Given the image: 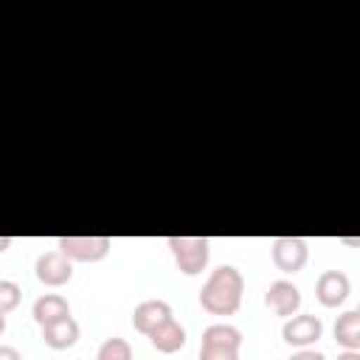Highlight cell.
<instances>
[{
  "label": "cell",
  "mask_w": 360,
  "mask_h": 360,
  "mask_svg": "<svg viewBox=\"0 0 360 360\" xmlns=\"http://www.w3.org/2000/svg\"><path fill=\"white\" fill-rule=\"evenodd\" d=\"M149 340H152V346L158 349V352H163V354H174L177 349H183L186 346V329L174 321V318H169L166 323H160L152 335H146Z\"/></svg>",
  "instance_id": "13"
},
{
  "label": "cell",
  "mask_w": 360,
  "mask_h": 360,
  "mask_svg": "<svg viewBox=\"0 0 360 360\" xmlns=\"http://www.w3.org/2000/svg\"><path fill=\"white\" fill-rule=\"evenodd\" d=\"M338 360H360V352H343V354H338Z\"/></svg>",
  "instance_id": "19"
},
{
  "label": "cell",
  "mask_w": 360,
  "mask_h": 360,
  "mask_svg": "<svg viewBox=\"0 0 360 360\" xmlns=\"http://www.w3.org/2000/svg\"><path fill=\"white\" fill-rule=\"evenodd\" d=\"M0 360H22V354L14 346H0Z\"/></svg>",
  "instance_id": "18"
},
{
  "label": "cell",
  "mask_w": 360,
  "mask_h": 360,
  "mask_svg": "<svg viewBox=\"0 0 360 360\" xmlns=\"http://www.w3.org/2000/svg\"><path fill=\"white\" fill-rule=\"evenodd\" d=\"M110 236H59L56 248L70 262H101L110 253Z\"/></svg>",
  "instance_id": "4"
},
{
  "label": "cell",
  "mask_w": 360,
  "mask_h": 360,
  "mask_svg": "<svg viewBox=\"0 0 360 360\" xmlns=\"http://www.w3.org/2000/svg\"><path fill=\"white\" fill-rule=\"evenodd\" d=\"M335 340L349 352L360 349V312L357 309H349L335 321Z\"/></svg>",
  "instance_id": "14"
},
{
  "label": "cell",
  "mask_w": 360,
  "mask_h": 360,
  "mask_svg": "<svg viewBox=\"0 0 360 360\" xmlns=\"http://www.w3.org/2000/svg\"><path fill=\"white\" fill-rule=\"evenodd\" d=\"M270 256L281 273H298L307 264L309 250H307V242L301 236H278L270 245Z\"/></svg>",
  "instance_id": "5"
},
{
  "label": "cell",
  "mask_w": 360,
  "mask_h": 360,
  "mask_svg": "<svg viewBox=\"0 0 360 360\" xmlns=\"http://www.w3.org/2000/svg\"><path fill=\"white\" fill-rule=\"evenodd\" d=\"M34 273H37V278H39L42 284H48V287H62V284H68V281L73 278V264H70V259L62 256L59 250H48V253H42V256L37 259Z\"/></svg>",
  "instance_id": "6"
},
{
  "label": "cell",
  "mask_w": 360,
  "mask_h": 360,
  "mask_svg": "<svg viewBox=\"0 0 360 360\" xmlns=\"http://www.w3.org/2000/svg\"><path fill=\"white\" fill-rule=\"evenodd\" d=\"M11 248V236H0V253H6Z\"/></svg>",
  "instance_id": "20"
},
{
  "label": "cell",
  "mask_w": 360,
  "mask_h": 360,
  "mask_svg": "<svg viewBox=\"0 0 360 360\" xmlns=\"http://www.w3.org/2000/svg\"><path fill=\"white\" fill-rule=\"evenodd\" d=\"M290 360H326L321 352H315V349H301V352H295Z\"/></svg>",
  "instance_id": "17"
},
{
  "label": "cell",
  "mask_w": 360,
  "mask_h": 360,
  "mask_svg": "<svg viewBox=\"0 0 360 360\" xmlns=\"http://www.w3.org/2000/svg\"><path fill=\"white\" fill-rule=\"evenodd\" d=\"M22 298V290L17 281H8V278H0V315L11 312Z\"/></svg>",
  "instance_id": "16"
},
{
  "label": "cell",
  "mask_w": 360,
  "mask_h": 360,
  "mask_svg": "<svg viewBox=\"0 0 360 360\" xmlns=\"http://www.w3.org/2000/svg\"><path fill=\"white\" fill-rule=\"evenodd\" d=\"M242 290H245L242 273L233 264H222L202 284L200 304L211 315H233L239 309V304H242Z\"/></svg>",
  "instance_id": "1"
},
{
  "label": "cell",
  "mask_w": 360,
  "mask_h": 360,
  "mask_svg": "<svg viewBox=\"0 0 360 360\" xmlns=\"http://www.w3.org/2000/svg\"><path fill=\"white\" fill-rule=\"evenodd\" d=\"M242 332L231 323H211L200 340V360H239Z\"/></svg>",
  "instance_id": "2"
},
{
  "label": "cell",
  "mask_w": 360,
  "mask_h": 360,
  "mask_svg": "<svg viewBox=\"0 0 360 360\" xmlns=\"http://www.w3.org/2000/svg\"><path fill=\"white\" fill-rule=\"evenodd\" d=\"M264 304H267L276 315H281V318H292L295 309L301 307V290H298L292 281L278 278V281H273V284L267 287Z\"/></svg>",
  "instance_id": "9"
},
{
  "label": "cell",
  "mask_w": 360,
  "mask_h": 360,
  "mask_svg": "<svg viewBox=\"0 0 360 360\" xmlns=\"http://www.w3.org/2000/svg\"><path fill=\"white\" fill-rule=\"evenodd\" d=\"M321 335H323V323L318 315H292V318H287V323L281 329V338L290 346H301V349L312 346Z\"/></svg>",
  "instance_id": "7"
},
{
  "label": "cell",
  "mask_w": 360,
  "mask_h": 360,
  "mask_svg": "<svg viewBox=\"0 0 360 360\" xmlns=\"http://www.w3.org/2000/svg\"><path fill=\"white\" fill-rule=\"evenodd\" d=\"M96 360H132V346L124 338H107L98 346Z\"/></svg>",
  "instance_id": "15"
},
{
  "label": "cell",
  "mask_w": 360,
  "mask_h": 360,
  "mask_svg": "<svg viewBox=\"0 0 360 360\" xmlns=\"http://www.w3.org/2000/svg\"><path fill=\"white\" fill-rule=\"evenodd\" d=\"M42 340L51 346V349H70L76 340H79V323L68 315V318H59L48 326H42Z\"/></svg>",
  "instance_id": "12"
},
{
  "label": "cell",
  "mask_w": 360,
  "mask_h": 360,
  "mask_svg": "<svg viewBox=\"0 0 360 360\" xmlns=\"http://www.w3.org/2000/svg\"><path fill=\"white\" fill-rule=\"evenodd\" d=\"M172 256H174V264L180 267V273L186 276H197L205 270L208 264V239L205 236H169L166 239Z\"/></svg>",
  "instance_id": "3"
},
{
  "label": "cell",
  "mask_w": 360,
  "mask_h": 360,
  "mask_svg": "<svg viewBox=\"0 0 360 360\" xmlns=\"http://www.w3.org/2000/svg\"><path fill=\"white\" fill-rule=\"evenodd\" d=\"M6 332V315H0V335Z\"/></svg>",
  "instance_id": "21"
},
{
  "label": "cell",
  "mask_w": 360,
  "mask_h": 360,
  "mask_svg": "<svg viewBox=\"0 0 360 360\" xmlns=\"http://www.w3.org/2000/svg\"><path fill=\"white\" fill-rule=\"evenodd\" d=\"M31 315H34V321H37L39 326H48V323H53V321H59V318H68V315H70V307H68V301H65L62 295L45 292V295H39V298L34 301Z\"/></svg>",
  "instance_id": "11"
},
{
  "label": "cell",
  "mask_w": 360,
  "mask_h": 360,
  "mask_svg": "<svg viewBox=\"0 0 360 360\" xmlns=\"http://www.w3.org/2000/svg\"><path fill=\"white\" fill-rule=\"evenodd\" d=\"M349 290H352V281L343 270H326L315 281V295L323 307H340L349 298Z\"/></svg>",
  "instance_id": "8"
},
{
  "label": "cell",
  "mask_w": 360,
  "mask_h": 360,
  "mask_svg": "<svg viewBox=\"0 0 360 360\" xmlns=\"http://www.w3.org/2000/svg\"><path fill=\"white\" fill-rule=\"evenodd\" d=\"M172 318V307L160 298H149V301H141L132 312V326L143 335H152L160 323H166Z\"/></svg>",
  "instance_id": "10"
}]
</instances>
